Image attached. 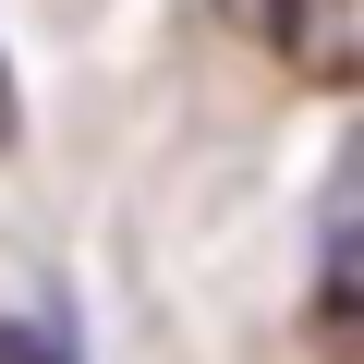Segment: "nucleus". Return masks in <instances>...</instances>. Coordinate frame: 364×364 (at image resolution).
<instances>
[{
  "label": "nucleus",
  "mask_w": 364,
  "mask_h": 364,
  "mask_svg": "<svg viewBox=\"0 0 364 364\" xmlns=\"http://www.w3.org/2000/svg\"><path fill=\"white\" fill-rule=\"evenodd\" d=\"M13 134H25V85H13V49H0V158H13Z\"/></svg>",
  "instance_id": "nucleus-3"
},
{
  "label": "nucleus",
  "mask_w": 364,
  "mask_h": 364,
  "mask_svg": "<svg viewBox=\"0 0 364 364\" xmlns=\"http://www.w3.org/2000/svg\"><path fill=\"white\" fill-rule=\"evenodd\" d=\"M0 364H73V340L37 328V316H0Z\"/></svg>",
  "instance_id": "nucleus-2"
},
{
  "label": "nucleus",
  "mask_w": 364,
  "mask_h": 364,
  "mask_svg": "<svg viewBox=\"0 0 364 364\" xmlns=\"http://www.w3.org/2000/svg\"><path fill=\"white\" fill-rule=\"evenodd\" d=\"M267 49L304 85H352L364 73V0H267Z\"/></svg>",
  "instance_id": "nucleus-1"
}]
</instances>
